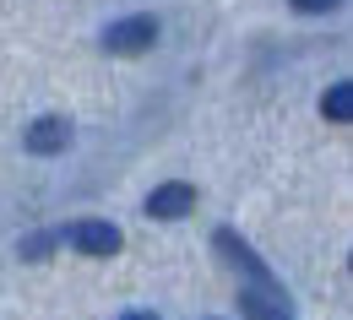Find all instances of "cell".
I'll list each match as a JSON object with an SVG mask.
<instances>
[{
  "label": "cell",
  "instance_id": "obj_3",
  "mask_svg": "<svg viewBox=\"0 0 353 320\" xmlns=\"http://www.w3.org/2000/svg\"><path fill=\"white\" fill-rule=\"evenodd\" d=\"M190 206H196V184H185V180H169L147 195V217H158V223H174Z\"/></svg>",
  "mask_w": 353,
  "mask_h": 320
},
{
  "label": "cell",
  "instance_id": "obj_2",
  "mask_svg": "<svg viewBox=\"0 0 353 320\" xmlns=\"http://www.w3.org/2000/svg\"><path fill=\"white\" fill-rule=\"evenodd\" d=\"M82 255H114L125 239H120V228L114 223H103V217H82V223H71V233H65Z\"/></svg>",
  "mask_w": 353,
  "mask_h": 320
},
{
  "label": "cell",
  "instance_id": "obj_7",
  "mask_svg": "<svg viewBox=\"0 0 353 320\" xmlns=\"http://www.w3.org/2000/svg\"><path fill=\"white\" fill-rule=\"evenodd\" d=\"M332 6H343V0H294V11H305V17H321V11H332Z\"/></svg>",
  "mask_w": 353,
  "mask_h": 320
},
{
  "label": "cell",
  "instance_id": "obj_5",
  "mask_svg": "<svg viewBox=\"0 0 353 320\" xmlns=\"http://www.w3.org/2000/svg\"><path fill=\"white\" fill-rule=\"evenodd\" d=\"M28 152H33V158H54V152H65V147H71V125H65V120H60V114H44V120H33V125H28Z\"/></svg>",
  "mask_w": 353,
  "mask_h": 320
},
{
  "label": "cell",
  "instance_id": "obj_1",
  "mask_svg": "<svg viewBox=\"0 0 353 320\" xmlns=\"http://www.w3.org/2000/svg\"><path fill=\"white\" fill-rule=\"evenodd\" d=\"M152 44H158V17H120L103 33L109 54H141V49H152Z\"/></svg>",
  "mask_w": 353,
  "mask_h": 320
},
{
  "label": "cell",
  "instance_id": "obj_8",
  "mask_svg": "<svg viewBox=\"0 0 353 320\" xmlns=\"http://www.w3.org/2000/svg\"><path fill=\"white\" fill-rule=\"evenodd\" d=\"M120 320H158V315H147V310H131V315H120Z\"/></svg>",
  "mask_w": 353,
  "mask_h": 320
},
{
  "label": "cell",
  "instance_id": "obj_6",
  "mask_svg": "<svg viewBox=\"0 0 353 320\" xmlns=\"http://www.w3.org/2000/svg\"><path fill=\"white\" fill-rule=\"evenodd\" d=\"M321 114L337 120V125H348V120H353V87H348V82H337V87L321 98Z\"/></svg>",
  "mask_w": 353,
  "mask_h": 320
},
{
  "label": "cell",
  "instance_id": "obj_4",
  "mask_svg": "<svg viewBox=\"0 0 353 320\" xmlns=\"http://www.w3.org/2000/svg\"><path fill=\"white\" fill-rule=\"evenodd\" d=\"M239 310H245V320H294L277 282H256V288H245V293H239Z\"/></svg>",
  "mask_w": 353,
  "mask_h": 320
}]
</instances>
